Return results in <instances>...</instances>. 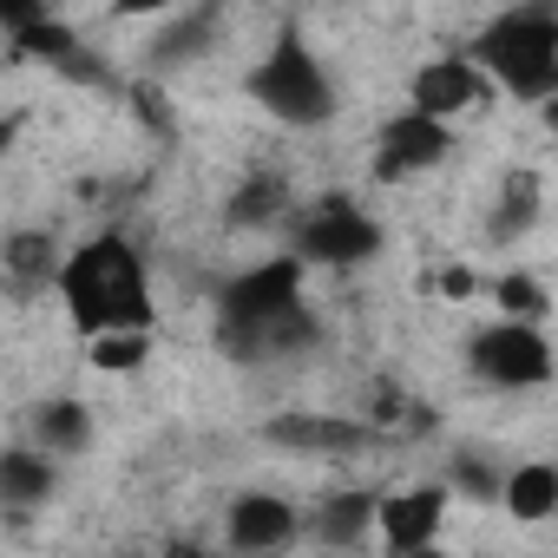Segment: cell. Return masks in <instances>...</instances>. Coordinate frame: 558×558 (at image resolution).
<instances>
[{
	"mask_svg": "<svg viewBox=\"0 0 558 558\" xmlns=\"http://www.w3.org/2000/svg\"><path fill=\"white\" fill-rule=\"evenodd\" d=\"M73 53H86V47H80V34H73L66 21H53V14H47V21H34L27 34H14V60H47V66H66Z\"/></svg>",
	"mask_w": 558,
	"mask_h": 558,
	"instance_id": "19",
	"label": "cell"
},
{
	"mask_svg": "<svg viewBox=\"0 0 558 558\" xmlns=\"http://www.w3.org/2000/svg\"><path fill=\"white\" fill-rule=\"evenodd\" d=\"M86 349H93V368H106V375H132V368H145L151 336H99V342H86Z\"/></svg>",
	"mask_w": 558,
	"mask_h": 558,
	"instance_id": "22",
	"label": "cell"
},
{
	"mask_svg": "<svg viewBox=\"0 0 558 558\" xmlns=\"http://www.w3.org/2000/svg\"><path fill=\"white\" fill-rule=\"evenodd\" d=\"M283 204H290L283 178H250V184L230 197V230H256V223H276V217H283Z\"/></svg>",
	"mask_w": 558,
	"mask_h": 558,
	"instance_id": "18",
	"label": "cell"
},
{
	"mask_svg": "<svg viewBox=\"0 0 558 558\" xmlns=\"http://www.w3.org/2000/svg\"><path fill=\"white\" fill-rule=\"evenodd\" d=\"M538 223V171H506V184H499V217L486 223V236L493 243H512L519 230H532Z\"/></svg>",
	"mask_w": 558,
	"mask_h": 558,
	"instance_id": "17",
	"label": "cell"
},
{
	"mask_svg": "<svg viewBox=\"0 0 558 558\" xmlns=\"http://www.w3.org/2000/svg\"><path fill=\"white\" fill-rule=\"evenodd\" d=\"M303 310V256H276V263H256L243 269L236 283H223V303H217V342L223 355L236 362H263V336Z\"/></svg>",
	"mask_w": 558,
	"mask_h": 558,
	"instance_id": "3",
	"label": "cell"
},
{
	"mask_svg": "<svg viewBox=\"0 0 558 558\" xmlns=\"http://www.w3.org/2000/svg\"><path fill=\"white\" fill-rule=\"evenodd\" d=\"M453 486H460L466 499H480V506H493V499L506 506V480H493L486 460H466V453H460V460H453Z\"/></svg>",
	"mask_w": 558,
	"mask_h": 558,
	"instance_id": "23",
	"label": "cell"
},
{
	"mask_svg": "<svg viewBox=\"0 0 558 558\" xmlns=\"http://www.w3.org/2000/svg\"><path fill=\"white\" fill-rule=\"evenodd\" d=\"M466 362H473V375L493 381V388H545V381L558 375L551 342H545L532 323H493V329H480V336L466 342Z\"/></svg>",
	"mask_w": 558,
	"mask_h": 558,
	"instance_id": "5",
	"label": "cell"
},
{
	"mask_svg": "<svg viewBox=\"0 0 558 558\" xmlns=\"http://www.w3.org/2000/svg\"><path fill=\"white\" fill-rule=\"evenodd\" d=\"M250 99H256L269 119H283V125H329V119H336V86H329L323 60L303 47L296 27L276 34V47H269L263 66L250 73Z\"/></svg>",
	"mask_w": 558,
	"mask_h": 558,
	"instance_id": "4",
	"label": "cell"
},
{
	"mask_svg": "<svg viewBox=\"0 0 558 558\" xmlns=\"http://www.w3.org/2000/svg\"><path fill=\"white\" fill-rule=\"evenodd\" d=\"M34 434H40V453L73 460V453L93 447V414H86V401H40Z\"/></svg>",
	"mask_w": 558,
	"mask_h": 558,
	"instance_id": "15",
	"label": "cell"
},
{
	"mask_svg": "<svg viewBox=\"0 0 558 558\" xmlns=\"http://www.w3.org/2000/svg\"><path fill=\"white\" fill-rule=\"evenodd\" d=\"M296 243H303V256L349 269V263H368V256L381 250V223H375L355 197L329 191V197H316V204H310V217H303Z\"/></svg>",
	"mask_w": 558,
	"mask_h": 558,
	"instance_id": "6",
	"label": "cell"
},
{
	"mask_svg": "<svg viewBox=\"0 0 558 558\" xmlns=\"http://www.w3.org/2000/svg\"><path fill=\"white\" fill-rule=\"evenodd\" d=\"M0 499H8L14 519H27L40 499H53V453L8 447V453H0Z\"/></svg>",
	"mask_w": 558,
	"mask_h": 558,
	"instance_id": "14",
	"label": "cell"
},
{
	"mask_svg": "<svg viewBox=\"0 0 558 558\" xmlns=\"http://www.w3.org/2000/svg\"><path fill=\"white\" fill-rule=\"evenodd\" d=\"M210 34H217V14H204V8H197V14L171 21V27L151 40V60H158V66H178V60H191V53H197Z\"/></svg>",
	"mask_w": 558,
	"mask_h": 558,
	"instance_id": "21",
	"label": "cell"
},
{
	"mask_svg": "<svg viewBox=\"0 0 558 558\" xmlns=\"http://www.w3.org/2000/svg\"><path fill=\"white\" fill-rule=\"evenodd\" d=\"M60 296H66V316H73V329L86 342H99V336H151L145 263L119 230H106V236H93V243H80L66 256Z\"/></svg>",
	"mask_w": 558,
	"mask_h": 558,
	"instance_id": "1",
	"label": "cell"
},
{
	"mask_svg": "<svg viewBox=\"0 0 558 558\" xmlns=\"http://www.w3.org/2000/svg\"><path fill=\"white\" fill-rule=\"evenodd\" d=\"M0 269H8V290L27 303V296L53 290L60 276H66V256H60L53 230H14V236H8V250H0Z\"/></svg>",
	"mask_w": 558,
	"mask_h": 558,
	"instance_id": "12",
	"label": "cell"
},
{
	"mask_svg": "<svg viewBox=\"0 0 558 558\" xmlns=\"http://www.w3.org/2000/svg\"><path fill=\"white\" fill-rule=\"evenodd\" d=\"M310 532H316V545H329V551H342V558H349V551H362V545H368V532H381V493L349 486V493L316 499Z\"/></svg>",
	"mask_w": 558,
	"mask_h": 558,
	"instance_id": "10",
	"label": "cell"
},
{
	"mask_svg": "<svg viewBox=\"0 0 558 558\" xmlns=\"http://www.w3.org/2000/svg\"><path fill=\"white\" fill-rule=\"evenodd\" d=\"M466 60L506 86L512 99H558V14L551 8H506L480 27Z\"/></svg>",
	"mask_w": 558,
	"mask_h": 558,
	"instance_id": "2",
	"label": "cell"
},
{
	"mask_svg": "<svg viewBox=\"0 0 558 558\" xmlns=\"http://www.w3.org/2000/svg\"><path fill=\"white\" fill-rule=\"evenodd\" d=\"M165 558H210V551H204V545H191V538H171V545H165Z\"/></svg>",
	"mask_w": 558,
	"mask_h": 558,
	"instance_id": "25",
	"label": "cell"
},
{
	"mask_svg": "<svg viewBox=\"0 0 558 558\" xmlns=\"http://www.w3.org/2000/svg\"><path fill=\"white\" fill-rule=\"evenodd\" d=\"M408 558H447V551H440V545H427V551H408Z\"/></svg>",
	"mask_w": 558,
	"mask_h": 558,
	"instance_id": "26",
	"label": "cell"
},
{
	"mask_svg": "<svg viewBox=\"0 0 558 558\" xmlns=\"http://www.w3.org/2000/svg\"><path fill=\"white\" fill-rule=\"evenodd\" d=\"M506 512L512 519H551L558 512V466H545V460H532V466H519V473H506Z\"/></svg>",
	"mask_w": 558,
	"mask_h": 558,
	"instance_id": "16",
	"label": "cell"
},
{
	"mask_svg": "<svg viewBox=\"0 0 558 558\" xmlns=\"http://www.w3.org/2000/svg\"><path fill=\"white\" fill-rule=\"evenodd\" d=\"M493 106V80L466 60V53H447V60H427L414 80H408V112L421 119H460V112H486Z\"/></svg>",
	"mask_w": 558,
	"mask_h": 558,
	"instance_id": "7",
	"label": "cell"
},
{
	"mask_svg": "<svg viewBox=\"0 0 558 558\" xmlns=\"http://www.w3.org/2000/svg\"><path fill=\"white\" fill-rule=\"evenodd\" d=\"M276 447H296V453H355L368 447V421H336V414H283L263 427Z\"/></svg>",
	"mask_w": 558,
	"mask_h": 558,
	"instance_id": "13",
	"label": "cell"
},
{
	"mask_svg": "<svg viewBox=\"0 0 558 558\" xmlns=\"http://www.w3.org/2000/svg\"><path fill=\"white\" fill-rule=\"evenodd\" d=\"M223 532H230V545H236L243 558H269V551H283V545L303 532V519H296L290 499H276V493H243V499L230 506Z\"/></svg>",
	"mask_w": 558,
	"mask_h": 558,
	"instance_id": "9",
	"label": "cell"
},
{
	"mask_svg": "<svg viewBox=\"0 0 558 558\" xmlns=\"http://www.w3.org/2000/svg\"><path fill=\"white\" fill-rule=\"evenodd\" d=\"M493 303L506 310V323H532L538 329V316H551V296H545V283H538V276H499V283H493Z\"/></svg>",
	"mask_w": 558,
	"mask_h": 558,
	"instance_id": "20",
	"label": "cell"
},
{
	"mask_svg": "<svg viewBox=\"0 0 558 558\" xmlns=\"http://www.w3.org/2000/svg\"><path fill=\"white\" fill-rule=\"evenodd\" d=\"M453 151V132L440 119H421V112H401L381 125V151H375V178H414V171H434L440 158Z\"/></svg>",
	"mask_w": 558,
	"mask_h": 558,
	"instance_id": "8",
	"label": "cell"
},
{
	"mask_svg": "<svg viewBox=\"0 0 558 558\" xmlns=\"http://www.w3.org/2000/svg\"><path fill=\"white\" fill-rule=\"evenodd\" d=\"M440 296H453V303L480 296V276H473V269H460V263H453V269H440Z\"/></svg>",
	"mask_w": 558,
	"mask_h": 558,
	"instance_id": "24",
	"label": "cell"
},
{
	"mask_svg": "<svg viewBox=\"0 0 558 558\" xmlns=\"http://www.w3.org/2000/svg\"><path fill=\"white\" fill-rule=\"evenodd\" d=\"M545 119H551V125H558V99H551V112H545Z\"/></svg>",
	"mask_w": 558,
	"mask_h": 558,
	"instance_id": "27",
	"label": "cell"
},
{
	"mask_svg": "<svg viewBox=\"0 0 558 558\" xmlns=\"http://www.w3.org/2000/svg\"><path fill=\"white\" fill-rule=\"evenodd\" d=\"M440 519H447V493H440V486H414V493L381 499V538H388L395 558L427 551V545L440 538Z\"/></svg>",
	"mask_w": 558,
	"mask_h": 558,
	"instance_id": "11",
	"label": "cell"
}]
</instances>
